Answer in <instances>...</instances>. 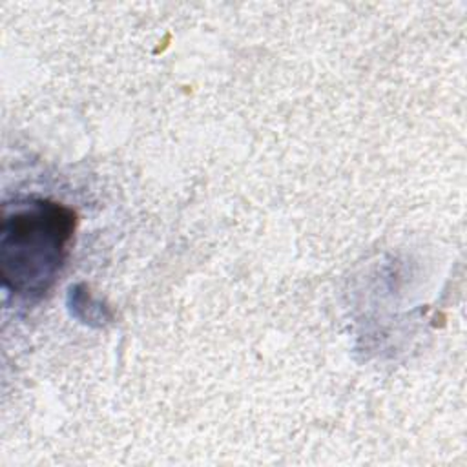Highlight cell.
<instances>
[{
	"mask_svg": "<svg viewBox=\"0 0 467 467\" xmlns=\"http://www.w3.org/2000/svg\"><path fill=\"white\" fill-rule=\"evenodd\" d=\"M75 213L47 199L16 202L4 212L0 265L4 285L24 299L42 297L55 283L71 243Z\"/></svg>",
	"mask_w": 467,
	"mask_h": 467,
	"instance_id": "cell-1",
	"label": "cell"
}]
</instances>
